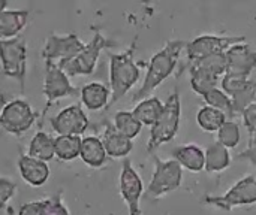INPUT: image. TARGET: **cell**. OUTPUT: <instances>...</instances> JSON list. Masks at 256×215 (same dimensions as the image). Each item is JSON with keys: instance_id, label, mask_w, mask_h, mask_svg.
Returning <instances> with one entry per match:
<instances>
[{"instance_id": "10", "label": "cell", "mask_w": 256, "mask_h": 215, "mask_svg": "<svg viewBox=\"0 0 256 215\" xmlns=\"http://www.w3.org/2000/svg\"><path fill=\"white\" fill-rule=\"evenodd\" d=\"M86 43L78 37L75 33L69 34H56L51 33L46 36L44 48H42V57L45 63H63L75 58L82 49Z\"/></svg>"}, {"instance_id": "25", "label": "cell", "mask_w": 256, "mask_h": 215, "mask_svg": "<svg viewBox=\"0 0 256 215\" xmlns=\"http://www.w3.org/2000/svg\"><path fill=\"white\" fill-rule=\"evenodd\" d=\"M189 76H190V87L195 93H198L200 96H204L207 91L216 88L220 85V79L219 76L206 72L202 69L189 66Z\"/></svg>"}, {"instance_id": "17", "label": "cell", "mask_w": 256, "mask_h": 215, "mask_svg": "<svg viewBox=\"0 0 256 215\" xmlns=\"http://www.w3.org/2000/svg\"><path fill=\"white\" fill-rule=\"evenodd\" d=\"M102 144L108 157L112 159H124L134 150V144L129 138L123 136L112 124H108L102 135Z\"/></svg>"}, {"instance_id": "26", "label": "cell", "mask_w": 256, "mask_h": 215, "mask_svg": "<svg viewBox=\"0 0 256 215\" xmlns=\"http://www.w3.org/2000/svg\"><path fill=\"white\" fill-rule=\"evenodd\" d=\"M225 121H228L226 115L219 111V109H214L212 106H202L200 108L198 114H196V123L198 126L204 130V132H218L224 124Z\"/></svg>"}, {"instance_id": "28", "label": "cell", "mask_w": 256, "mask_h": 215, "mask_svg": "<svg viewBox=\"0 0 256 215\" xmlns=\"http://www.w3.org/2000/svg\"><path fill=\"white\" fill-rule=\"evenodd\" d=\"M204 102L207 103V106H212L214 109H219L222 111L228 120H232L236 117V112H234V106H232V100L231 97L219 87L207 91L204 96H202Z\"/></svg>"}, {"instance_id": "3", "label": "cell", "mask_w": 256, "mask_h": 215, "mask_svg": "<svg viewBox=\"0 0 256 215\" xmlns=\"http://www.w3.org/2000/svg\"><path fill=\"white\" fill-rule=\"evenodd\" d=\"M182 117V102L178 90L176 88L164 103V111L158 121L150 127V138L147 142V153H154L160 145L171 142L178 132Z\"/></svg>"}, {"instance_id": "38", "label": "cell", "mask_w": 256, "mask_h": 215, "mask_svg": "<svg viewBox=\"0 0 256 215\" xmlns=\"http://www.w3.org/2000/svg\"><path fill=\"white\" fill-rule=\"evenodd\" d=\"M4 97H0V117H2V111H3V108H4Z\"/></svg>"}, {"instance_id": "33", "label": "cell", "mask_w": 256, "mask_h": 215, "mask_svg": "<svg viewBox=\"0 0 256 215\" xmlns=\"http://www.w3.org/2000/svg\"><path fill=\"white\" fill-rule=\"evenodd\" d=\"M244 127L249 133V145L256 144V103L246 108L242 114Z\"/></svg>"}, {"instance_id": "23", "label": "cell", "mask_w": 256, "mask_h": 215, "mask_svg": "<svg viewBox=\"0 0 256 215\" xmlns=\"http://www.w3.org/2000/svg\"><path fill=\"white\" fill-rule=\"evenodd\" d=\"M27 156L38 159L40 162H51L56 157V151H54V138L46 133V132H38L27 148Z\"/></svg>"}, {"instance_id": "20", "label": "cell", "mask_w": 256, "mask_h": 215, "mask_svg": "<svg viewBox=\"0 0 256 215\" xmlns=\"http://www.w3.org/2000/svg\"><path fill=\"white\" fill-rule=\"evenodd\" d=\"M81 160L90 168H102L106 163L108 154L102 144V139L98 136H86L81 142L80 151Z\"/></svg>"}, {"instance_id": "5", "label": "cell", "mask_w": 256, "mask_h": 215, "mask_svg": "<svg viewBox=\"0 0 256 215\" xmlns=\"http://www.w3.org/2000/svg\"><path fill=\"white\" fill-rule=\"evenodd\" d=\"M183 181V168L174 160H160L154 157V171L147 192H144L147 199H160L165 195L176 192Z\"/></svg>"}, {"instance_id": "11", "label": "cell", "mask_w": 256, "mask_h": 215, "mask_svg": "<svg viewBox=\"0 0 256 215\" xmlns=\"http://www.w3.org/2000/svg\"><path fill=\"white\" fill-rule=\"evenodd\" d=\"M36 121V114L32 106L22 99H14L8 102L2 111L0 127L10 135L26 133Z\"/></svg>"}, {"instance_id": "29", "label": "cell", "mask_w": 256, "mask_h": 215, "mask_svg": "<svg viewBox=\"0 0 256 215\" xmlns=\"http://www.w3.org/2000/svg\"><path fill=\"white\" fill-rule=\"evenodd\" d=\"M189 66L202 69L206 72H210L219 78H222L226 73L228 69V60H226V52H218V54H212L207 55L204 58H200L194 63H189Z\"/></svg>"}, {"instance_id": "18", "label": "cell", "mask_w": 256, "mask_h": 215, "mask_svg": "<svg viewBox=\"0 0 256 215\" xmlns=\"http://www.w3.org/2000/svg\"><path fill=\"white\" fill-rule=\"evenodd\" d=\"M28 19L26 9H6L0 13V40H8L20 36Z\"/></svg>"}, {"instance_id": "12", "label": "cell", "mask_w": 256, "mask_h": 215, "mask_svg": "<svg viewBox=\"0 0 256 215\" xmlns=\"http://www.w3.org/2000/svg\"><path fill=\"white\" fill-rule=\"evenodd\" d=\"M118 189L120 196L128 205L129 215H141L140 201L144 195V184L140 177V174L132 166V162L129 159L123 160L120 180H118Z\"/></svg>"}, {"instance_id": "31", "label": "cell", "mask_w": 256, "mask_h": 215, "mask_svg": "<svg viewBox=\"0 0 256 215\" xmlns=\"http://www.w3.org/2000/svg\"><path fill=\"white\" fill-rule=\"evenodd\" d=\"M216 133H218V142L222 144L228 150L236 148L240 144V139H242L240 127H238V124L234 120L225 121V124Z\"/></svg>"}, {"instance_id": "16", "label": "cell", "mask_w": 256, "mask_h": 215, "mask_svg": "<svg viewBox=\"0 0 256 215\" xmlns=\"http://www.w3.org/2000/svg\"><path fill=\"white\" fill-rule=\"evenodd\" d=\"M172 159L186 171L200 174L206 168V153L200 145L195 144H188V145H180L176 147L172 151Z\"/></svg>"}, {"instance_id": "1", "label": "cell", "mask_w": 256, "mask_h": 215, "mask_svg": "<svg viewBox=\"0 0 256 215\" xmlns=\"http://www.w3.org/2000/svg\"><path fill=\"white\" fill-rule=\"evenodd\" d=\"M186 43L188 42L180 40V39L168 40L165 46L150 58L144 82L140 87V90L134 94L132 102H141L147 99L168 76L172 75L178 61V55L182 49L186 48Z\"/></svg>"}, {"instance_id": "24", "label": "cell", "mask_w": 256, "mask_h": 215, "mask_svg": "<svg viewBox=\"0 0 256 215\" xmlns=\"http://www.w3.org/2000/svg\"><path fill=\"white\" fill-rule=\"evenodd\" d=\"M81 136H66V135H58L54 138V151L56 157L62 162H72L76 157H80L81 151Z\"/></svg>"}, {"instance_id": "39", "label": "cell", "mask_w": 256, "mask_h": 215, "mask_svg": "<svg viewBox=\"0 0 256 215\" xmlns=\"http://www.w3.org/2000/svg\"><path fill=\"white\" fill-rule=\"evenodd\" d=\"M255 103H256V94H255Z\"/></svg>"}, {"instance_id": "6", "label": "cell", "mask_w": 256, "mask_h": 215, "mask_svg": "<svg viewBox=\"0 0 256 215\" xmlns=\"http://www.w3.org/2000/svg\"><path fill=\"white\" fill-rule=\"evenodd\" d=\"M204 204L224 211H232L234 208L256 204V175H246L238 180L222 196H206Z\"/></svg>"}, {"instance_id": "27", "label": "cell", "mask_w": 256, "mask_h": 215, "mask_svg": "<svg viewBox=\"0 0 256 215\" xmlns=\"http://www.w3.org/2000/svg\"><path fill=\"white\" fill-rule=\"evenodd\" d=\"M123 136L129 138L130 141L134 138H136L141 130H142V124L135 118V115L132 114V111H118L114 115V124H112Z\"/></svg>"}, {"instance_id": "21", "label": "cell", "mask_w": 256, "mask_h": 215, "mask_svg": "<svg viewBox=\"0 0 256 215\" xmlns=\"http://www.w3.org/2000/svg\"><path fill=\"white\" fill-rule=\"evenodd\" d=\"M204 153H206V168H204L206 172H208V174H219V172H224L225 169L230 168V165H231L230 150L225 148L218 141L212 142L204 150Z\"/></svg>"}, {"instance_id": "22", "label": "cell", "mask_w": 256, "mask_h": 215, "mask_svg": "<svg viewBox=\"0 0 256 215\" xmlns=\"http://www.w3.org/2000/svg\"><path fill=\"white\" fill-rule=\"evenodd\" d=\"M162 111H164V102H160L159 97L152 96L138 102L135 108L132 109V114L142 126L152 127L160 117Z\"/></svg>"}, {"instance_id": "32", "label": "cell", "mask_w": 256, "mask_h": 215, "mask_svg": "<svg viewBox=\"0 0 256 215\" xmlns=\"http://www.w3.org/2000/svg\"><path fill=\"white\" fill-rule=\"evenodd\" d=\"M40 215H70L69 210L63 204V195L57 193L48 199H42Z\"/></svg>"}, {"instance_id": "19", "label": "cell", "mask_w": 256, "mask_h": 215, "mask_svg": "<svg viewBox=\"0 0 256 215\" xmlns=\"http://www.w3.org/2000/svg\"><path fill=\"white\" fill-rule=\"evenodd\" d=\"M81 102L88 111H99L110 105L111 90L102 82H88L81 88Z\"/></svg>"}, {"instance_id": "30", "label": "cell", "mask_w": 256, "mask_h": 215, "mask_svg": "<svg viewBox=\"0 0 256 215\" xmlns=\"http://www.w3.org/2000/svg\"><path fill=\"white\" fill-rule=\"evenodd\" d=\"M255 94H256V81L255 79H249L243 88H240L237 93H234L231 96L232 100V106H234V112L236 117L242 115L243 111L246 108H249L250 105L255 103Z\"/></svg>"}, {"instance_id": "37", "label": "cell", "mask_w": 256, "mask_h": 215, "mask_svg": "<svg viewBox=\"0 0 256 215\" xmlns=\"http://www.w3.org/2000/svg\"><path fill=\"white\" fill-rule=\"evenodd\" d=\"M8 9V0H0V13Z\"/></svg>"}, {"instance_id": "13", "label": "cell", "mask_w": 256, "mask_h": 215, "mask_svg": "<svg viewBox=\"0 0 256 215\" xmlns=\"http://www.w3.org/2000/svg\"><path fill=\"white\" fill-rule=\"evenodd\" d=\"M50 124L57 135L81 136L88 127V117L80 103H74L50 118Z\"/></svg>"}, {"instance_id": "9", "label": "cell", "mask_w": 256, "mask_h": 215, "mask_svg": "<svg viewBox=\"0 0 256 215\" xmlns=\"http://www.w3.org/2000/svg\"><path fill=\"white\" fill-rule=\"evenodd\" d=\"M81 90L74 87L70 84V78L56 64V63H45V73H44V94L46 99L45 108L42 111V118L50 111L52 103L57 100L68 97V96H76Z\"/></svg>"}, {"instance_id": "15", "label": "cell", "mask_w": 256, "mask_h": 215, "mask_svg": "<svg viewBox=\"0 0 256 215\" xmlns=\"http://www.w3.org/2000/svg\"><path fill=\"white\" fill-rule=\"evenodd\" d=\"M16 165L22 180L33 187L44 186L50 178V168L48 163L45 162H40L28 156H20Z\"/></svg>"}, {"instance_id": "34", "label": "cell", "mask_w": 256, "mask_h": 215, "mask_svg": "<svg viewBox=\"0 0 256 215\" xmlns=\"http://www.w3.org/2000/svg\"><path fill=\"white\" fill-rule=\"evenodd\" d=\"M16 190V186L14 181H10L9 178H0V210H3L6 207V204L14 198Z\"/></svg>"}, {"instance_id": "8", "label": "cell", "mask_w": 256, "mask_h": 215, "mask_svg": "<svg viewBox=\"0 0 256 215\" xmlns=\"http://www.w3.org/2000/svg\"><path fill=\"white\" fill-rule=\"evenodd\" d=\"M246 36L236 34V36H225V34H201L194 40L186 43V57L189 63H194L200 58H204L212 54L226 52L231 46L244 43Z\"/></svg>"}, {"instance_id": "2", "label": "cell", "mask_w": 256, "mask_h": 215, "mask_svg": "<svg viewBox=\"0 0 256 215\" xmlns=\"http://www.w3.org/2000/svg\"><path fill=\"white\" fill-rule=\"evenodd\" d=\"M135 42L120 54H110V105L117 103L140 79L141 69L135 63Z\"/></svg>"}, {"instance_id": "36", "label": "cell", "mask_w": 256, "mask_h": 215, "mask_svg": "<svg viewBox=\"0 0 256 215\" xmlns=\"http://www.w3.org/2000/svg\"><path fill=\"white\" fill-rule=\"evenodd\" d=\"M237 160H248L256 169V144L255 145H249L244 151H242L237 156Z\"/></svg>"}, {"instance_id": "14", "label": "cell", "mask_w": 256, "mask_h": 215, "mask_svg": "<svg viewBox=\"0 0 256 215\" xmlns=\"http://www.w3.org/2000/svg\"><path fill=\"white\" fill-rule=\"evenodd\" d=\"M228 69L226 73L249 78L256 69V51L249 43H238L226 51Z\"/></svg>"}, {"instance_id": "4", "label": "cell", "mask_w": 256, "mask_h": 215, "mask_svg": "<svg viewBox=\"0 0 256 215\" xmlns=\"http://www.w3.org/2000/svg\"><path fill=\"white\" fill-rule=\"evenodd\" d=\"M0 61L4 76L15 79L24 93L27 73V40L24 36L0 40Z\"/></svg>"}, {"instance_id": "35", "label": "cell", "mask_w": 256, "mask_h": 215, "mask_svg": "<svg viewBox=\"0 0 256 215\" xmlns=\"http://www.w3.org/2000/svg\"><path fill=\"white\" fill-rule=\"evenodd\" d=\"M40 210H42V202L40 201H34V202L24 204L20 208L18 215H40Z\"/></svg>"}, {"instance_id": "7", "label": "cell", "mask_w": 256, "mask_h": 215, "mask_svg": "<svg viewBox=\"0 0 256 215\" xmlns=\"http://www.w3.org/2000/svg\"><path fill=\"white\" fill-rule=\"evenodd\" d=\"M112 45V42H110L104 34H100L99 31L94 33V36L92 37V40L88 43H86L84 49L72 60L69 61H63L58 63L57 66L69 76H80V75H92L96 69L99 55L102 52L104 48Z\"/></svg>"}]
</instances>
